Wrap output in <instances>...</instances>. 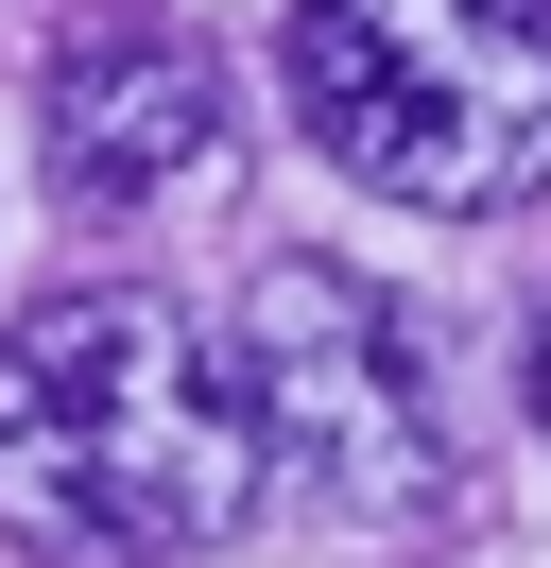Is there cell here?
<instances>
[{"mask_svg":"<svg viewBox=\"0 0 551 568\" xmlns=\"http://www.w3.org/2000/svg\"><path fill=\"white\" fill-rule=\"evenodd\" d=\"M259 517V430L172 293H34L0 327V534L34 568H190Z\"/></svg>","mask_w":551,"mask_h":568,"instance_id":"cell-1","label":"cell"},{"mask_svg":"<svg viewBox=\"0 0 551 568\" xmlns=\"http://www.w3.org/2000/svg\"><path fill=\"white\" fill-rule=\"evenodd\" d=\"M276 87L379 207L482 224L551 190V0H293Z\"/></svg>","mask_w":551,"mask_h":568,"instance_id":"cell-2","label":"cell"},{"mask_svg":"<svg viewBox=\"0 0 551 568\" xmlns=\"http://www.w3.org/2000/svg\"><path fill=\"white\" fill-rule=\"evenodd\" d=\"M224 396L259 430V483H293L328 534H431L465 499V396H448L431 311H397L344 258H259L241 311L207 327Z\"/></svg>","mask_w":551,"mask_h":568,"instance_id":"cell-3","label":"cell"},{"mask_svg":"<svg viewBox=\"0 0 551 568\" xmlns=\"http://www.w3.org/2000/svg\"><path fill=\"white\" fill-rule=\"evenodd\" d=\"M52 190L69 207H156L224 155V52L190 18H87L52 52Z\"/></svg>","mask_w":551,"mask_h":568,"instance_id":"cell-4","label":"cell"},{"mask_svg":"<svg viewBox=\"0 0 551 568\" xmlns=\"http://www.w3.org/2000/svg\"><path fill=\"white\" fill-rule=\"evenodd\" d=\"M534 414H551V311H534Z\"/></svg>","mask_w":551,"mask_h":568,"instance_id":"cell-5","label":"cell"}]
</instances>
